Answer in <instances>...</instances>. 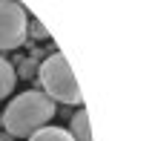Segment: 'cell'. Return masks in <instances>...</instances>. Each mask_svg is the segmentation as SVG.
Masks as SVG:
<instances>
[{"label": "cell", "mask_w": 155, "mask_h": 141, "mask_svg": "<svg viewBox=\"0 0 155 141\" xmlns=\"http://www.w3.org/2000/svg\"><path fill=\"white\" fill-rule=\"evenodd\" d=\"M17 78H35V75H38V61H35V58H23V61H17Z\"/></svg>", "instance_id": "cell-7"}, {"label": "cell", "mask_w": 155, "mask_h": 141, "mask_svg": "<svg viewBox=\"0 0 155 141\" xmlns=\"http://www.w3.org/2000/svg\"><path fill=\"white\" fill-rule=\"evenodd\" d=\"M29 17L17 0H0V52H12L26 43Z\"/></svg>", "instance_id": "cell-3"}, {"label": "cell", "mask_w": 155, "mask_h": 141, "mask_svg": "<svg viewBox=\"0 0 155 141\" xmlns=\"http://www.w3.org/2000/svg\"><path fill=\"white\" fill-rule=\"evenodd\" d=\"M3 115V124H6V133L9 136H17V138H29L32 133H38L40 127H46L55 115V101L49 95L38 89H26L23 95L12 98L9 107H6Z\"/></svg>", "instance_id": "cell-1"}, {"label": "cell", "mask_w": 155, "mask_h": 141, "mask_svg": "<svg viewBox=\"0 0 155 141\" xmlns=\"http://www.w3.org/2000/svg\"><path fill=\"white\" fill-rule=\"evenodd\" d=\"M72 138L75 141H92V133H89V115L86 109H78L72 115Z\"/></svg>", "instance_id": "cell-6"}, {"label": "cell", "mask_w": 155, "mask_h": 141, "mask_svg": "<svg viewBox=\"0 0 155 141\" xmlns=\"http://www.w3.org/2000/svg\"><path fill=\"white\" fill-rule=\"evenodd\" d=\"M26 35H32L35 40H46V38H49V29H46L40 20H35V17H32V20H29V26H26Z\"/></svg>", "instance_id": "cell-8"}, {"label": "cell", "mask_w": 155, "mask_h": 141, "mask_svg": "<svg viewBox=\"0 0 155 141\" xmlns=\"http://www.w3.org/2000/svg\"><path fill=\"white\" fill-rule=\"evenodd\" d=\"M17 84V75H15V66H12L9 61H6L3 55H0V98L12 95V89H15Z\"/></svg>", "instance_id": "cell-5"}, {"label": "cell", "mask_w": 155, "mask_h": 141, "mask_svg": "<svg viewBox=\"0 0 155 141\" xmlns=\"http://www.w3.org/2000/svg\"><path fill=\"white\" fill-rule=\"evenodd\" d=\"M38 78H40V86H43V95H49L52 101L66 104V107H81L83 104L75 72L61 52H52V55L43 58V63L38 66Z\"/></svg>", "instance_id": "cell-2"}, {"label": "cell", "mask_w": 155, "mask_h": 141, "mask_svg": "<svg viewBox=\"0 0 155 141\" xmlns=\"http://www.w3.org/2000/svg\"><path fill=\"white\" fill-rule=\"evenodd\" d=\"M0 127H3V115H0Z\"/></svg>", "instance_id": "cell-9"}, {"label": "cell", "mask_w": 155, "mask_h": 141, "mask_svg": "<svg viewBox=\"0 0 155 141\" xmlns=\"http://www.w3.org/2000/svg\"><path fill=\"white\" fill-rule=\"evenodd\" d=\"M29 141H75L72 138V133L69 130H63V127H40L38 133H32L29 136Z\"/></svg>", "instance_id": "cell-4"}]
</instances>
